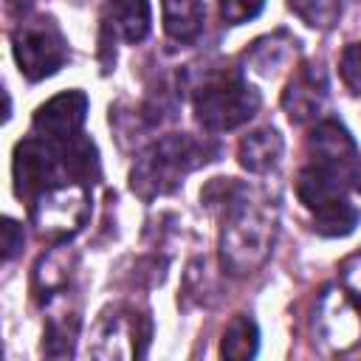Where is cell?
I'll return each instance as SVG.
<instances>
[{
  "label": "cell",
  "mask_w": 361,
  "mask_h": 361,
  "mask_svg": "<svg viewBox=\"0 0 361 361\" xmlns=\"http://www.w3.org/2000/svg\"><path fill=\"white\" fill-rule=\"evenodd\" d=\"M76 330H79V319L71 316H54L45 327V338H42V353L54 355V358H65L73 353V341H76Z\"/></svg>",
  "instance_id": "18"
},
{
  "label": "cell",
  "mask_w": 361,
  "mask_h": 361,
  "mask_svg": "<svg viewBox=\"0 0 361 361\" xmlns=\"http://www.w3.org/2000/svg\"><path fill=\"white\" fill-rule=\"evenodd\" d=\"M257 344H259V333H257L254 319L240 313L228 322V327L223 333L220 355L223 358H251V355H257Z\"/></svg>",
  "instance_id": "17"
},
{
  "label": "cell",
  "mask_w": 361,
  "mask_h": 361,
  "mask_svg": "<svg viewBox=\"0 0 361 361\" xmlns=\"http://www.w3.org/2000/svg\"><path fill=\"white\" fill-rule=\"evenodd\" d=\"M282 155V135L274 127H262L248 133L240 147H237V158L248 172H268Z\"/></svg>",
  "instance_id": "14"
},
{
  "label": "cell",
  "mask_w": 361,
  "mask_h": 361,
  "mask_svg": "<svg viewBox=\"0 0 361 361\" xmlns=\"http://www.w3.org/2000/svg\"><path fill=\"white\" fill-rule=\"evenodd\" d=\"M257 110H259V93L248 82H243L237 73L209 76L195 96L197 121L214 133L245 124Z\"/></svg>",
  "instance_id": "3"
},
{
  "label": "cell",
  "mask_w": 361,
  "mask_h": 361,
  "mask_svg": "<svg viewBox=\"0 0 361 361\" xmlns=\"http://www.w3.org/2000/svg\"><path fill=\"white\" fill-rule=\"evenodd\" d=\"M87 113V96L82 90H65L45 104L37 107L34 113V133L48 141H71L79 135Z\"/></svg>",
  "instance_id": "9"
},
{
  "label": "cell",
  "mask_w": 361,
  "mask_h": 361,
  "mask_svg": "<svg viewBox=\"0 0 361 361\" xmlns=\"http://www.w3.org/2000/svg\"><path fill=\"white\" fill-rule=\"evenodd\" d=\"M164 8V31L175 42H195L203 31L206 8L200 0H161Z\"/></svg>",
  "instance_id": "13"
},
{
  "label": "cell",
  "mask_w": 361,
  "mask_h": 361,
  "mask_svg": "<svg viewBox=\"0 0 361 361\" xmlns=\"http://www.w3.org/2000/svg\"><path fill=\"white\" fill-rule=\"evenodd\" d=\"M293 51H296V42H293L288 34L276 31V34H271V37L257 39V42L251 45V51H245V59H248V65H251L257 73L274 76V73L293 56Z\"/></svg>",
  "instance_id": "15"
},
{
  "label": "cell",
  "mask_w": 361,
  "mask_h": 361,
  "mask_svg": "<svg viewBox=\"0 0 361 361\" xmlns=\"http://www.w3.org/2000/svg\"><path fill=\"white\" fill-rule=\"evenodd\" d=\"M358 217L361 214L353 203H347L344 197H336V200L313 209V231H319L322 237H344L355 228Z\"/></svg>",
  "instance_id": "16"
},
{
  "label": "cell",
  "mask_w": 361,
  "mask_h": 361,
  "mask_svg": "<svg viewBox=\"0 0 361 361\" xmlns=\"http://www.w3.org/2000/svg\"><path fill=\"white\" fill-rule=\"evenodd\" d=\"M34 3H37V0H6V6H8L11 14H25Z\"/></svg>",
  "instance_id": "24"
},
{
  "label": "cell",
  "mask_w": 361,
  "mask_h": 361,
  "mask_svg": "<svg viewBox=\"0 0 361 361\" xmlns=\"http://www.w3.org/2000/svg\"><path fill=\"white\" fill-rule=\"evenodd\" d=\"M307 155L313 164L330 166V169L347 175L350 180L358 178V169H361L358 149H355L350 133L344 130V124H338L336 118H324L313 127V133L307 138Z\"/></svg>",
  "instance_id": "8"
},
{
  "label": "cell",
  "mask_w": 361,
  "mask_h": 361,
  "mask_svg": "<svg viewBox=\"0 0 361 361\" xmlns=\"http://www.w3.org/2000/svg\"><path fill=\"white\" fill-rule=\"evenodd\" d=\"M353 186V180L330 166H322V164H313L307 161L302 169H299V178H296V195L299 200L313 212L336 197H344V189Z\"/></svg>",
  "instance_id": "12"
},
{
  "label": "cell",
  "mask_w": 361,
  "mask_h": 361,
  "mask_svg": "<svg viewBox=\"0 0 361 361\" xmlns=\"http://www.w3.org/2000/svg\"><path fill=\"white\" fill-rule=\"evenodd\" d=\"M20 248H23V226L6 217L3 220V259H14Z\"/></svg>",
  "instance_id": "23"
},
{
  "label": "cell",
  "mask_w": 361,
  "mask_h": 361,
  "mask_svg": "<svg viewBox=\"0 0 361 361\" xmlns=\"http://www.w3.org/2000/svg\"><path fill=\"white\" fill-rule=\"evenodd\" d=\"M361 341V305L347 293L327 288L313 307V344L322 353L341 355Z\"/></svg>",
  "instance_id": "6"
},
{
  "label": "cell",
  "mask_w": 361,
  "mask_h": 361,
  "mask_svg": "<svg viewBox=\"0 0 361 361\" xmlns=\"http://www.w3.org/2000/svg\"><path fill=\"white\" fill-rule=\"evenodd\" d=\"M324 102H327V76L319 65H305L302 71H296V76L288 82L282 93V107L296 124L316 118Z\"/></svg>",
  "instance_id": "11"
},
{
  "label": "cell",
  "mask_w": 361,
  "mask_h": 361,
  "mask_svg": "<svg viewBox=\"0 0 361 361\" xmlns=\"http://www.w3.org/2000/svg\"><path fill=\"white\" fill-rule=\"evenodd\" d=\"M214 152H217V147L197 141L192 135H166L138 158V164L130 175L133 192H138L141 197L166 195L183 180V175H189L200 164L212 161L209 155H214Z\"/></svg>",
  "instance_id": "2"
},
{
  "label": "cell",
  "mask_w": 361,
  "mask_h": 361,
  "mask_svg": "<svg viewBox=\"0 0 361 361\" xmlns=\"http://www.w3.org/2000/svg\"><path fill=\"white\" fill-rule=\"evenodd\" d=\"M338 279H341V288L361 305V251L350 254L341 268H338Z\"/></svg>",
  "instance_id": "22"
},
{
  "label": "cell",
  "mask_w": 361,
  "mask_h": 361,
  "mask_svg": "<svg viewBox=\"0 0 361 361\" xmlns=\"http://www.w3.org/2000/svg\"><path fill=\"white\" fill-rule=\"evenodd\" d=\"M149 338V324L141 313L130 307H116L102 316L93 330L90 355L93 358H138Z\"/></svg>",
  "instance_id": "7"
},
{
  "label": "cell",
  "mask_w": 361,
  "mask_h": 361,
  "mask_svg": "<svg viewBox=\"0 0 361 361\" xmlns=\"http://www.w3.org/2000/svg\"><path fill=\"white\" fill-rule=\"evenodd\" d=\"M341 79L353 93H361V42H353L344 48L341 62H338Z\"/></svg>",
  "instance_id": "21"
},
{
  "label": "cell",
  "mask_w": 361,
  "mask_h": 361,
  "mask_svg": "<svg viewBox=\"0 0 361 361\" xmlns=\"http://www.w3.org/2000/svg\"><path fill=\"white\" fill-rule=\"evenodd\" d=\"M90 214V192L82 180H62L34 197L31 217L42 237L62 240L76 234Z\"/></svg>",
  "instance_id": "5"
},
{
  "label": "cell",
  "mask_w": 361,
  "mask_h": 361,
  "mask_svg": "<svg viewBox=\"0 0 361 361\" xmlns=\"http://www.w3.org/2000/svg\"><path fill=\"white\" fill-rule=\"evenodd\" d=\"M152 8L147 0H107L102 6V48L116 39L141 42L149 34Z\"/></svg>",
  "instance_id": "10"
},
{
  "label": "cell",
  "mask_w": 361,
  "mask_h": 361,
  "mask_svg": "<svg viewBox=\"0 0 361 361\" xmlns=\"http://www.w3.org/2000/svg\"><path fill=\"white\" fill-rule=\"evenodd\" d=\"M11 48H14V59L20 71L31 82L54 76L68 59V42L51 17L20 23L11 34Z\"/></svg>",
  "instance_id": "4"
},
{
  "label": "cell",
  "mask_w": 361,
  "mask_h": 361,
  "mask_svg": "<svg viewBox=\"0 0 361 361\" xmlns=\"http://www.w3.org/2000/svg\"><path fill=\"white\" fill-rule=\"evenodd\" d=\"M288 6L310 28H333L341 14V0H288Z\"/></svg>",
  "instance_id": "19"
},
{
  "label": "cell",
  "mask_w": 361,
  "mask_h": 361,
  "mask_svg": "<svg viewBox=\"0 0 361 361\" xmlns=\"http://www.w3.org/2000/svg\"><path fill=\"white\" fill-rule=\"evenodd\" d=\"M262 3L265 0H220V17L228 25H240L254 20L262 11Z\"/></svg>",
  "instance_id": "20"
},
{
  "label": "cell",
  "mask_w": 361,
  "mask_h": 361,
  "mask_svg": "<svg viewBox=\"0 0 361 361\" xmlns=\"http://www.w3.org/2000/svg\"><path fill=\"white\" fill-rule=\"evenodd\" d=\"M355 189L361 192V169H358V178H355Z\"/></svg>",
  "instance_id": "25"
},
{
  "label": "cell",
  "mask_w": 361,
  "mask_h": 361,
  "mask_svg": "<svg viewBox=\"0 0 361 361\" xmlns=\"http://www.w3.org/2000/svg\"><path fill=\"white\" fill-rule=\"evenodd\" d=\"M223 212L220 262L231 276L254 274L271 254L276 237V206L240 186Z\"/></svg>",
  "instance_id": "1"
}]
</instances>
